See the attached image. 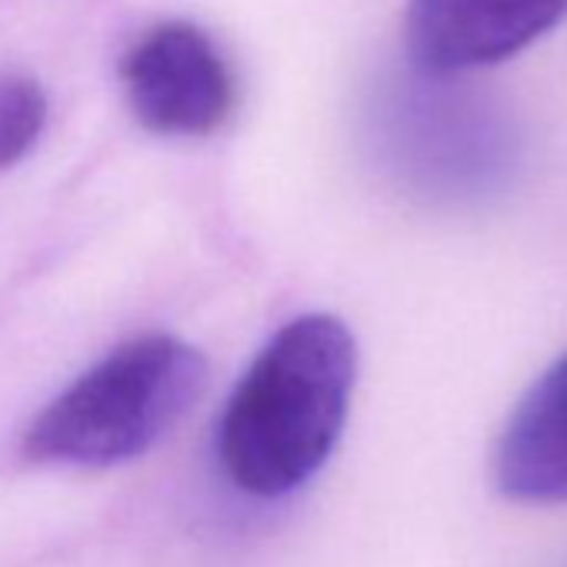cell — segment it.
Segmentation results:
<instances>
[{"label":"cell","mask_w":567,"mask_h":567,"mask_svg":"<svg viewBox=\"0 0 567 567\" xmlns=\"http://www.w3.org/2000/svg\"><path fill=\"white\" fill-rule=\"evenodd\" d=\"M48 124V97L28 74H0V171L28 157Z\"/></svg>","instance_id":"6"},{"label":"cell","mask_w":567,"mask_h":567,"mask_svg":"<svg viewBox=\"0 0 567 567\" xmlns=\"http://www.w3.org/2000/svg\"><path fill=\"white\" fill-rule=\"evenodd\" d=\"M567 18V0H411L408 48L431 78L491 68Z\"/></svg>","instance_id":"4"},{"label":"cell","mask_w":567,"mask_h":567,"mask_svg":"<svg viewBox=\"0 0 567 567\" xmlns=\"http://www.w3.org/2000/svg\"><path fill=\"white\" fill-rule=\"evenodd\" d=\"M207 358L174 338L144 334L68 384L24 431L38 464L114 467L147 454L200 401Z\"/></svg>","instance_id":"2"},{"label":"cell","mask_w":567,"mask_h":567,"mask_svg":"<svg viewBox=\"0 0 567 567\" xmlns=\"http://www.w3.org/2000/svg\"><path fill=\"white\" fill-rule=\"evenodd\" d=\"M494 481L517 504H567V354L527 388L507 417Z\"/></svg>","instance_id":"5"},{"label":"cell","mask_w":567,"mask_h":567,"mask_svg":"<svg viewBox=\"0 0 567 567\" xmlns=\"http://www.w3.org/2000/svg\"><path fill=\"white\" fill-rule=\"evenodd\" d=\"M358 381V344L334 315L284 324L237 381L217 427L227 477L250 497H284L334 454Z\"/></svg>","instance_id":"1"},{"label":"cell","mask_w":567,"mask_h":567,"mask_svg":"<svg viewBox=\"0 0 567 567\" xmlns=\"http://www.w3.org/2000/svg\"><path fill=\"white\" fill-rule=\"evenodd\" d=\"M134 117L167 137H204L234 114L237 87L217 44L187 21L144 31L121 61Z\"/></svg>","instance_id":"3"}]
</instances>
